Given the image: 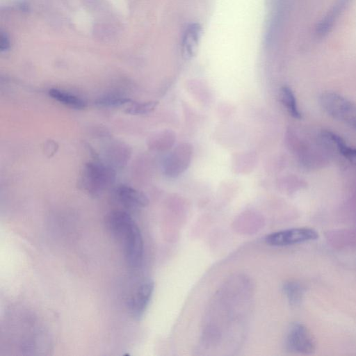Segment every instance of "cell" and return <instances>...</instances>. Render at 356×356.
Segmentation results:
<instances>
[{
    "instance_id": "1",
    "label": "cell",
    "mask_w": 356,
    "mask_h": 356,
    "mask_svg": "<svg viewBox=\"0 0 356 356\" xmlns=\"http://www.w3.org/2000/svg\"><path fill=\"white\" fill-rule=\"evenodd\" d=\"M113 169L100 162H89L84 165L80 179V187L89 195H100L115 182Z\"/></svg>"
},
{
    "instance_id": "2",
    "label": "cell",
    "mask_w": 356,
    "mask_h": 356,
    "mask_svg": "<svg viewBox=\"0 0 356 356\" xmlns=\"http://www.w3.org/2000/svg\"><path fill=\"white\" fill-rule=\"evenodd\" d=\"M319 102L329 115L356 130V103L334 92L322 93Z\"/></svg>"
},
{
    "instance_id": "3",
    "label": "cell",
    "mask_w": 356,
    "mask_h": 356,
    "mask_svg": "<svg viewBox=\"0 0 356 356\" xmlns=\"http://www.w3.org/2000/svg\"><path fill=\"white\" fill-rule=\"evenodd\" d=\"M318 232L310 227H296L273 232L265 238L271 246H286L316 240Z\"/></svg>"
},
{
    "instance_id": "4",
    "label": "cell",
    "mask_w": 356,
    "mask_h": 356,
    "mask_svg": "<svg viewBox=\"0 0 356 356\" xmlns=\"http://www.w3.org/2000/svg\"><path fill=\"white\" fill-rule=\"evenodd\" d=\"M118 241L122 245L127 265L134 268L140 266L143 257V241L138 225L135 223Z\"/></svg>"
},
{
    "instance_id": "5",
    "label": "cell",
    "mask_w": 356,
    "mask_h": 356,
    "mask_svg": "<svg viewBox=\"0 0 356 356\" xmlns=\"http://www.w3.org/2000/svg\"><path fill=\"white\" fill-rule=\"evenodd\" d=\"M285 346L289 351L300 354H311L316 349V343L312 334L300 323H294L290 326Z\"/></svg>"
},
{
    "instance_id": "6",
    "label": "cell",
    "mask_w": 356,
    "mask_h": 356,
    "mask_svg": "<svg viewBox=\"0 0 356 356\" xmlns=\"http://www.w3.org/2000/svg\"><path fill=\"white\" fill-rule=\"evenodd\" d=\"M154 289V281L147 279L140 284L130 298L129 309L135 319H140L143 316L152 298Z\"/></svg>"
},
{
    "instance_id": "7",
    "label": "cell",
    "mask_w": 356,
    "mask_h": 356,
    "mask_svg": "<svg viewBox=\"0 0 356 356\" xmlns=\"http://www.w3.org/2000/svg\"><path fill=\"white\" fill-rule=\"evenodd\" d=\"M351 0H336L315 28L316 38L325 37L332 30Z\"/></svg>"
},
{
    "instance_id": "8",
    "label": "cell",
    "mask_w": 356,
    "mask_h": 356,
    "mask_svg": "<svg viewBox=\"0 0 356 356\" xmlns=\"http://www.w3.org/2000/svg\"><path fill=\"white\" fill-rule=\"evenodd\" d=\"M135 223V221L129 213L121 210L112 211L105 218L106 229L118 241Z\"/></svg>"
},
{
    "instance_id": "9",
    "label": "cell",
    "mask_w": 356,
    "mask_h": 356,
    "mask_svg": "<svg viewBox=\"0 0 356 356\" xmlns=\"http://www.w3.org/2000/svg\"><path fill=\"white\" fill-rule=\"evenodd\" d=\"M115 197L121 205L128 209L144 208L149 204L147 197L143 192L124 185L117 188Z\"/></svg>"
},
{
    "instance_id": "10",
    "label": "cell",
    "mask_w": 356,
    "mask_h": 356,
    "mask_svg": "<svg viewBox=\"0 0 356 356\" xmlns=\"http://www.w3.org/2000/svg\"><path fill=\"white\" fill-rule=\"evenodd\" d=\"M320 138L325 145L334 148L350 163L356 166V147L348 145L342 138L330 131H322Z\"/></svg>"
},
{
    "instance_id": "11",
    "label": "cell",
    "mask_w": 356,
    "mask_h": 356,
    "mask_svg": "<svg viewBox=\"0 0 356 356\" xmlns=\"http://www.w3.org/2000/svg\"><path fill=\"white\" fill-rule=\"evenodd\" d=\"M202 28L198 23L190 24L184 31L181 40V53L186 59L191 58L196 52Z\"/></svg>"
},
{
    "instance_id": "12",
    "label": "cell",
    "mask_w": 356,
    "mask_h": 356,
    "mask_svg": "<svg viewBox=\"0 0 356 356\" xmlns=\"http://www.w3.org/2000/svg\"><path fill=\"white\" fill-rule=\"evenodd\" d=\"M49 95L54 99L72 108L83 109L86 102L80 97L56 88L50 89Z\"/></svg>"
},
{
    "instance_id": "13",
    "label": "cell",
    "mask_w": 356,
    "mask_h": 356,
    "mask_svg": "<svg viewBox=\"0 0 356 356\" xmlns=\"http://www.w3.org/2000/svg\"><path fill=\"white\" fill-rule=\"evenodd\" d=\"M280 97L282 104L291 116L296 119L302 118L295 95L291 88L286 86H282L280 90Z\"/></svg>"
},
{
    "instance_id": "14",
    "label": "cell",
    "mask_w": 356,
    "mask_h": 356,
    "mask_svg": "<svg viewBox=\"0 0 356 356\" xmlns=\"http://www.w3.org/2000/svg\"><path fill=\"white\" fill-rule=\"evenodd\" d=\"M283 291L291 305H298L302 300L304 288L296 281H288L283 285Z\"/></svg>"
},
{
    "instance_id": "15",
    "label": "cell",
    "mask_w": 356,
    "mask_h": 356,
    "mask_svg": "<svg viewBox=\"0 0 356 356\" xmlns=\"http://www.w3.org/2000/svg\"><path fill=\"white\" fill-rule=\"evenodd\" d=\"M131 99L118 95H107L99 97L95 104L101 107H115L129 103Z\"/></svg>"
},
{
    "instance_id": "16",
    "label": "cell",
    "mask_w": 356,
    "mask_h": 356,
    "mask_svg": "<svg viewBox=\"0 0 356 356\" xmlns=\"http://www.w3.org/2000/svg\"><path fill=\"white\" fill-rule=\"evenodd\" d=\"M159 102L150 101L147 102H133L129 106L125 112L131 115H144L154 111Z\"/></svg>"
},
{
    "instance_id": "17",
    "label": "cell",
    "mask_w": 356,
    "mask_h": 356,
    "mask_svg": "<svg viewBox=\"0 0 356 356\" xmlns=\"http://www.w3.org/2000/svg\"><path fill=\"white\" fill-rule=\"evenodd\" d=\"M10 47V40L4 33L1 34L0 49L1 51H7Z\"/></svg>"
}]
</instances>
